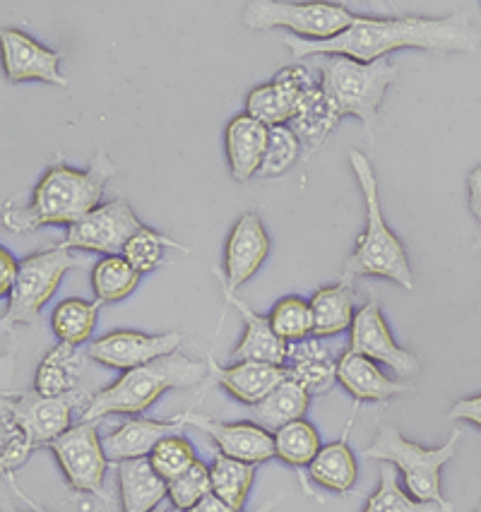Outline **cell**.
I'll return each mask as SVG.
<instances>
[{
    "label": "cell",
    "instance_id": "d4e9b609",
    "mask_svg": "<svg viewBox=\"0 0 481 512\" xmlns=\"http://www.w3.org/2000/svg\"><path fill=\"white\" fill-rule=\"evenodd\" d=\"M340 121L342 118L332 109L320 85L308 87L299 106H296L294 118L289 121V128L294 130L296 138L301 140V147H304V159H311L323 147V142L330 138V133Z\"/></svg>",
    "mask_w": 481,
    "mask_h": 512
},
{
    "label": "cell",
    "instance_id": "30bf717a",
    "mask_svg": "<svg viewBox=\"0 0 481 512\" xmlns=\"http://www.w3.org/2000/svg\"><path fill=\"white\" fill-rule=\"evenodd\" d=\"M138 214L123 198L102 202L89 212L82 222L73 224L65 234L63 246L68 250H87V253L121 255L126 243L142 229Z\"/></svg>",
    "mask_w": 481,
    "mask_h": 512
},
{
    "label": "cell",
    "instance_id": "ffe728a7",
    "mask_svg": "<svg viewBox=\"0 0 481 512\" xmlns=\"http://www.w3.org/2000/svg\"><path fill=\"white\" fill-rule=\"evenodd\" d=\"M337 383L342 385L356 402H388L393 397L412 395L414 385L402 383V380L388 378L378 368L376 361L366 359V356L354 354V351H344L337 361Z\"/></svg>",
    "mask_w": 481,
    "mask_h": 512
},
{
    "label": "cell",
    "instance_id": "4316f807",
    "mask_svg": "<svg viewBox=\"0 0 481 512\" xmlns=\"http://www.w3.org/2000/svg\"><path fill=\"white\" fill-rule=\"evenodd\" d=\"M347 431L337 443L320 448L318 457L308 464V476L313 484L328 488L332 493H349L359 479V467H356V457L352 448L347 445Z\"/></svg>",
    "mask_w": 481,
    "mask_h": 512
},
{
    "label": "cell",
    "instance_id": "5bb4252c",
    "mask_svg": "<svg viewBox=\"0 0 481 512\" xmlns=\"http://www.w3.org/2000/svg\"><path fill=\"white\" fill-rule=\"evenodd\" d=\"M318 85L311 70L304 65H287L265 85L253 87L246 97V113L255 121L265 123L267 128L289 125L294 118L296 106L308 87Z\"/></svg>",
    "mask_w": 481,
    "mask_h": 512
},
{
    "label": "cell",
    "instance_id": "d6a6232c",
    "mask_svg": "<svg viewBox=\"0 0 481 512\" xmlns=\"http://www.w3.org/2000/svg\"><path fill=\"white\" fill-rule=\"evenodd\" d=\"M272 438H275V457L292 467H308L323 448L316 426L308 424L306 419L279 428L277 433H272Z\"/></svg>",
    "mask_w": 481,
    "mask_h": 512
},
{
    "label": "cell",
    "instance_id": "4fadbf2b",
    "mask_svg": "<svg viewBox=\"0 0 481 512\" xmlns=\"http://www.w3.org/2000/svg\"><path fill=\"white\" fill-rule=\"evenodd\" d=\"M181 332H162V335H147L135 330H116L102 335L89 344V359L102 363L106 368L118 371H133L147 363L176 354L181 347Z\"/></svg>",
    "mask_w": 481,
    "mask_h": 512
},
{
    "label": "cell",
    "instance_id": "8d00e7d4",
    "mask_svg": "<svg viewBox=\"0 0 481 512\" xmlns=\"http://www.w3.org/2000/svg\"><path fill=\"white\" fill-rule=\"evenodd\" d=\"M299 159H304V147L294 130L289 125H275L267 135V150L258 176L275 178L287 174Z\"/></svg>",
    "mask_w": 481,
    "mask_h": 512
},
{
    "label": "cell",
    "instance_id": "8992f818",
    "mask_svg": "<svg viewBox=\"0 0 481 512\" xmlns=\"http://www.w3.org/2000/svg\"><path fill=\"white\" fill-rule=\"evenodd\" d=\"M457 443H460V431H455L441 448H424L419 443H409L395 426H380L373 445L364 450V457L393 464L405 479L409 498L419 500V503H436L445 512H450V503L443 498L441 472L455 457Z\"/></svg>",
    "mask_w": 481,
    "mask_h": 512
},
{
    "label": "cell",
    "instance_id": "5b68a950",
    "mask_svg": "<svg viewBox=\"0 0 481 512\" xmlns=\"http://www.w3.org/2000/svg\"><path fill=\"white\" fill-rule=\"evenodd\" d=\"M313 61L320 70V89L337 116L359 118L368 138L373 140V123L380 101L397 80V65L390 58H380L376 63H356L344 56H318Z\"/></svg>",
    "mask_w": 481,
    "mask_h": 512
},
{
    "label": "cell",
    "instance_id": "bcb514c9",
    "mask_svg": "<svg viewBox=\"0 0 481 512\" xmlns=\"http://www.w3.org/2000/svg\"><path fill=\"white\" fill-rule=\"evenodd\" d=\"M477 248H481V234H479V238H477Z\"/></svg>",
    "mask_w": 481,
    "mask_h": 512
},
{
    "label": "cell",
    "instance_id": "cb8c5ba5",
    "mask_svg": "<svg viewBox=\"0 0 481 512\" xmlns=\"http://www.w3.org/2000/svg\"><path fill=\"white\" fill-rule=\"evenodd\" d=\"M118 491L123 512H152L169 498V484L154 472L150 457L118 462Z\"/></svg>",
    "mask_w": 481,
    "mask_h": 512
},
{
    "label": "cell",
    "instance_id": "3957f363",
    "mask_svg": "<svg viewBox=\"0 0 481 512\" xmlns=\"http://www.w3.org/2000/svg\"><path fill=\"white\" fill-rule=\"evenodd\" d=\"M349 164L359 183L361 195L366 202V229L356 238L354 253L344 263L342 279L352 282L356 277H380L388 282L400 284L402 289H414V272L409 265L407 250L402 241L385 222L383 210H380V195L376 171L364 152H349Z\"/></svg>",
    "mask_w": 481,
    "mask_h": 512
},
{
    "label": "cell",
    "instance_id": "7402d4cb",
    "mask_svg": "<svg viewBox=\"0 0 481 512\" xmlns=\"http://www.w3.org/2000/svg\"><path fill=\"white\" fill-rule=\"evenodd\" d=\"M267 135H270V128L265 123L255 121L248 113L231 118L227 130H224V147H227L229 169L234 181L246 183L260 174L267 150Z\"/></svg>",
    "mask_w": 481,
    "mask_h": 512
},
{
    "label": "cell",
    "instance_id": "c3c4849f",
    "mask_svg": "<svg viewBox=\"0 0 481 512\" xmlns=\"http://www.w3.org/2000/svg\"><path fill=\"white\" fill-rule=\"evenodd\" d=\"M477 512H481V505H479V510H477Z\"/></svg>",
    "mask_w": 481,
    "mask_h": 512
},
{
    "label": "cell",
    "instance_id": "f546056e",
    "mask_svg": "<svg viewBox=\"0 0 481 512\" xmlns=\"http://www.w3.org/2000/svg\"><path fill=\"white\" fill-rule=\"evenodd\" d=\"M99 301L85 299H65L53 308L51 313V330L61 344L80 347L87 339H92L94 327H97Z\"/></svg>",
    "mask_w": 481,
    "mask_h": 512
},
{
    "label": "cell",
    "instance_id": "f1b7e54d",
    "mask_svg": "<svg viewBox=\"0 0 481 512\" xmlns=\"http://www.w3.org/2000/svg\"><path fill=\"white\" fill-rule=\"evenodd\" d=\"M77 371H80L77 347L58 342L56 347L41 359L37 373H34V392H39L41 397L75 395Z\"/></svg>",
    "mask_w": 481,
    "mask_h": 512
},
{
    "label": "cell",
    "instance_id": "8fae6325",
    "mask_svg": "<svg viewBox=\"0 0 481 512\" xmlns=\"http://www.w3.org/2000/svg\"><path fill=\"white\" fill-rule=\"evenodd\" d=\"M349 351L393 368L405 380L414 378L421 368L419 356L414 351L402 349L390 335L378 299H371L364 308L356 311L354 323L349 327Z\"/></svg>",
    "mask_w": 481,
    "mask_h": 512
},
{
    "label": "cell",
    "instance_id": "277c9868",
    "mask_svg": "<svg viewBox=\"0 0 481 512\" xmlns=\"http://www.w3.org/2000/svg\"><path fill=\"white\" fill-rule=\"evenodd\" d=\"M205 378H210L207 361L188 359L176 351V354L147 363V366L126 371L114 385L99 390L87 402L80 421L82 424H94V421L111 414L138 416L147 412L164 392L193 388V385L203 383Z\"/></svg>",
    "mask_w": 481,
    "mask_h": 512
},
{
    "label": "cell",
    "instance_id": "484cf974",
    "mask_svg": "<svg viewBox=\"0 0 481 512\" xmlns=\"http://www.w3.org/2000/svg\"><path fill=\"white\" fill-rule=\"evenodd\" d=\"M313 313V337L323 339L340 335L349 330L354 323V287L352 282L340 279L332 287L318 289L316 294L308 299Z\"/></svg>",
    "mask_w": 481,
    "mask_h": 512
},
{
    "label": "cell",
    "instance_id": "e0dca14e",
    "mask_svg": "<svg viewBox=\"0 0 481 512\" xmlns=\"http://www.w3.org/2000/svg\"><path fill=\"white\" fill-rule=\"evenodd\" d=\"M186 426L198 428L217 443L222 455L231 460L263 464L275 457V438L263 426L253 421H239V424H222V421L207 419L203 414H195L193 409H186Z\"/></svg>",
    "mask_w": 481,
    "mask_h": 512
},
{
    "label": "cell",
    "instance_id": "60d3db41",
    "mask_svg": "<svg viewBox=\"0 0 481 512\" xmlns=\"http://www.w3.org/2000/svg\"><path fill=\"white\" fill-rule=\"evenodd\" d=\"M17 275H20V260H15V255L8 248L0 250V294L8 299L10 291H13Z\"/></svg>",
    "mask_w": 481,
    "mask_h": 512
},
{
    "label": "cell",
    "instance_id": "4dcf8cb0",
    "mask_svg": "<svg viewBox=\"0 0 481 512\" xmlns=\"http://www.w3.org/2000/svg\"><path fill=\"white\" fill-rule=\"evenodd\" d=\"M212 476V493L222 500L224 505L234 510L246 508L248 491H251L255 481V464L231 460L227 455H215L210 464Z\"/></svg>",
    "mask_w": 481,
    "mask_h": 512
},
{
    "label": "cell",
    "instance_id": "7a4b0ae2",
    "mask_svg": "<svg viewBox=\"0 0 481 512\" xmlns=\"http://www.w3.org/2000/svg\"><path fill=\"white\" fill-rule=\"evenodd\" d=\"M116 174L109 154L99 150L87 171L68 164H53L41 176L27 205H3V226L13 234L41 226H73L102 205L106 181Z\"/></svg>",
    "mask_w": 481,
    "mask_h": 512
},
{
    "label": "cell",
    "instance_id": "ab89813d",
    "mask_svg": "<svg viewBox=\"0 0 481 512\" xmlns=\"http://www.w3.org/2000/svg\"><path fill=\"white\" fill-rule=\"evenodd\" d=\"M0 445H3L0 464H3V472L8 476L13 474L15 469H20L22 464L29 460V455H32L34 450V443L27 438V433L5 414H3V440H0Z\"/></svg>",
    "mask_w": 481,
    "mask_h": 512
},
{
    "label": "cell",
    "instance_id": "7c38bea8",
    "mask_svg": "<svg viewBox=\"0 0 481 512\" xmlns=\"http://www.w3.org/2000/svg\"><path fill=\"white\" fill-rule=\"evenodd\" d=\"M77 397H41L39 392H22V395L3 397V414L10 416L27 438L32 440L34 448L51 445L53 440L61 438L65 431L73 428V412Z\"/></svg>",
    "mask_w": 481,
    "mask_h": 512
},
{
    "label": "cell",
    "instance_id": "2e32d148",
    "mask_svg": "<svg viewBox=\"0 0 481 512\" xmlns=\"http://www.w3.org/2000/svg\"><path fill=\"white\" fill-rule=\"evenodd\" d=\"M270 255V236H267L263 219L255 212H246L234 224L224 248V287L236 291L241 284L251 282Z\"/></svg>",
    "mask_w": 481,
    "mask_h": 512
},
{
    "label": "cell",
    "instance_id": "f6af8a7d",
    "mask_svg": "<svg viewBox=\"0 0 481 512\" xmlns=\"http://www.w3.org/2000/svg\"><path fill=\"white\" fill-rule=\"evenodd\" d=\"M8 512H20V510H15V508H10ZM34 512H51V510H44V508H34Z\"/></svg>",
    "mask_w": 481,
    "mask_h": 512
},
{
    "label": "cell",
    "instance_id": "52a82bcc",
    "mask_svg": "<svg viewBox=\"0 0 481 512\" xmlns=\"http://www.w3.org/2000/svg\"><path fill=\"white\" fill-rule=\"evenodd\" d=\"M356 15L337 3H289V0H253L243 10V25L255 32L289 29L304 41H330L354 25Z\"/></svg>",
    "mask_w": 481,
    "mask_h": 512
},
{
    "label": "cell",
    "instance_id": "d590c367",
    "mask_svg": "<svg viewBox=\"0 0 481 512\" xmlns=\"http://www.w3.org/2000/svg\"><path fill=\"white\" fill-rule=\"evenodd\" d=\"M166 248L183 250V253H186V248H183L181 243L171 241V238L162 236L159 231L150 229V226H142L138 234L126 243L121 255L140 272V275H150V272H154L164 263Z\"/></svg>",
    "mask_w": 481,
    "mask_h": 512
},
{
    "label": "cell",
    "instance_id": "6da1fadb",
    "mask_svg": "<svg viewBox=\"0 0 481 512\" xmlns=\"http://www.w3.org/2000/svg\"><path fill=\"white\" fill-rule=\"evenodd\" d=\"M296 61L318 56H344L356 63H376L397 49H421L429 53H477L481 37L465 13L445 17H364L330 41H304L282 37Z\"/></svg>",
    "mask_w": 481,
    "mask_h": 512
},
{
    "label": "cell",
    "instance_id": "1f68e13d",
    "mask_svg": "<svg viewBox=\"0 0 481 512\" xmlns=\"http://www.w3.org/2000/svg\"><path fill=\"white\" fill-rule=\"evenodd\" d=\"M140 272L123 255H104L92 267V289L99 303L126 301L140 284Z\"/></svg>",
    "mask_w": 481,
    "mask_h": 512
},
{
    "label": "cell",
    "instance_id": "f35d334b",
    "mask_svg": "<svg viewBox=\"0 0 481 512\" xmlns=\"http://www.w3.org/2000/svg\"><path fill=\"white\" fill-rule=\"evenodd\" d=\"M207 496H212V476L210 467L200 460L195 462L186 474L169 481V500L176 508V512L193 510L195 505L203 503Z\"/></svg>",
    "mask_w": 481,
    "mask_h": 512
},
{
    "label": "cell",
    "instance_id": "44dd1931",
    "mask_svg": "<svg viewBox=\"0 0 481 512\" xmlns=\"http://www.w3.org/2000/svg\"><path fill=\"white\" fill-rule=\"evenodd\" d=\"M183 426H186V412L166 421L128 419L126 424H121L109 436H104L102 445L109 462L138 460V457H150L152 450L166 436H174Z\"/></svg>",
    "mask_w": 481,
    "mask_h": 512
},
{
    "label": "cell",
    "instance_id": "7bdbcfd3",
    "mask_svg": "<svg viewBox=\"0 0 481 512\" xmlns=\"http://www.w3.org/2000/svg\"><path fill=\"white\" fill-rule=\"evenodd\" d=\"M279 503V500L275 498V500H267V503L263 505V508H258V510H253V512H270L272 508H275V505ZM186 512H243V510H234V508H229V505H224L222 500H219L215 493H212V496H207L203 503L200 505H195L193 510H186Z\"/></svg>",
    "mask_w": 481,
    "mask_h": 512
},
{
    "label": "cell",
    "instance_id": "836d02e7",
    "mask_svg": "<svg viewBox=\"0 0 481 512\" xmlns=\"http://www.w3.org/2000/svg\"><path fill=\"white\" fill-rule=\"evenodd\" d=\"M361 512H445L436 503H419V500L409 498L407 491H402L400 481H397L393 464H380V486L368 496L364 510Z\"/></svg>",
    "mask_w": 481,
    "mask_h": 512
},
{
    "label": "cell",
    "instance_id": "ba28073f",
    "mask_svg": "<svg viewBox=\"0 0 481 512\" xmlns=\"http://www.w3.org/2000/svg\"><path fill=\"white\" fill-rule=\"evenodd\" d=\"M80 260L73 250L63 246L39 250L20 260V275L8 296V311L3 315V330L15 325H29L37 320L41 308L56 294L61 279L77 270Z\"/></svg>",
    "mask_w": 481,
    "mask_h": 512
},
{
    "label": "cell",
    "instance_id": "603a6c76",
    "mask_svg": "<svg viewBox=\"0 0 481 512\" xmlns=\"http://www.w3.org/2000/svg\"><path fill=\"white\" fill-rule=\"evenodd\" d=\"M287 378L299 383L308 395H325L337 383V361L318 337H308L299 344H289L284 363Z\"/></svg>",
    "mask_w": 481,
    "mask_h": 512
},
{
    "label": "cell",
    "instance_id": "74e56055",
    "mask_svg": "<svg viewBox=\"0 0 481 512\" xmlns=\"http://www.w3.org/2000/svg\"><path fill=\"white\" fill-rule=\"evenodd\" d=\"M150 462L154 472L169 484V481L186 474L188 469L198 462V455H195V448L190 445L188 438H183L181 433H174V436H166L162 443L152 450Z\"/></svg>",
    "mask_w": 481,
    "mask_h": 512
},
{
    "label": "cell",
    "instance_id": "d6986e66",
    "mask_svg": "<svg viewBox=\"0 0 481 512\" xmlns=\"http://www.w3.org/2000/svg\"><path fill=\"white\" fill-rule=\"evenodd\" d=\"M222 296L227 299L229 306L239 311L241 320L246 323V332H243L241 342L231 351V361H260V363H275V366H284L289 356V344L272 330L270 318L253 311L246 301L239 299L234 291L222 284Z\"/></svg>",
    "mask_w": 481,
    "mask_h": 512
},
{
    "label": "cell",
    "instance_id": "ac0fdd59",
    "mask_svg": "<svg viewBox=\"0 0 481 512\" xmlns=\"http://www.w3.org/2000/svg\"><path fill=\"white\" fill-rule=\"evenodd\" d=\"M205 361L210 368V378H215L236 402L246 407L263 402L272 390L287 380L284 366H275V363L239 361L234 366H219L212 354H205Z\"/></svg>",
    "mask_w": 481,
    "mask_h": 512
},
{
    "label": "cell",
    "instance_id": "7dc6e473",
    "mask_svg": "<svg viewBox=\"0 0 481 512\" xmlns=\"http://www.w3.org/2000/svg\"><path fill=\"white\" fill-rule=\"evenodd\" d=\"M152 512H164V510H159V508H157V510H152Z\"/></svg>",
    "mask_w": 481,
    "mask_h": 512
},
{
    "label": "cell",
    "instance_id": "9a60e30c",
    "mask_svg": "<svg viewBox=\"0 0 481 512\" xmlns=\"http://www.w3.org/2000/svg\"><path fill=\"white\" fill-rule=\"evenodd\" d=\"M3 70L10 82H46V85L68 87L61 75L63 53L39 44L20 29H3Z\"/></svg>",
    "mask_w": 481,
    "mask_h": 512
},
{
    "label": "cell",
    "instance_id": "e575fe53",
    "mask_svg": "<svg viewBox=\"0 0 481 512\" xmlns=\"http://www.w3.org/2000/svg\"><path fill=\"white\" fill-rule=\"evenodd\" d=\"M272 330L287 344H299L313 337V313L311 303L301 296H284L272 306L270 315Z\"/></svg>",
    "mask_w": 481,
    "mask_h": 512
},
{
    "label": "cell",
    "instance_id": "9c48e42d",
    "mask_svg": "<svg viewBox=\"0 0 481 512\" xmlns=\"http://www.w3.org/2000/svg\"><path fill=\"white\" fill-rule=\"evenodd\" d=\"M49 448L61 464V472L70 488L102 500L106 498L104 476L106 467H109V457L104 452L97 421L94 424H82L80 421L70 431H65L61 438L53 440Z\"/></svg>",
    "mask_w": 481,
    "mask_h": 512
},
{
    "label": "cell",
    "instance_id": "b9f144b4",
    "mask_svg": "<svg viewBox=\"0 0 481 512\" xmlns=\"http://www.w3.org/2000/svg\"><path fill=\"white\" fill-rule=\"evenodd\" d=\"M450 419L453 421H467V424L481 428V395L465 397L450 409Z\"/></svg>",
    "mask_w": 481,
    "mask_h": 512
},
{
    "label": "cell",
    "instance_id": "ee69618b",
    "mask_svg": "<svg viewBox=\"0 0 481 512\" xmlns=\"http://www.w3.org/2000/svg\"><path fill=\"white\" fill-rule=\"evenodd\" d=\"M467 193H469V210H472L477 222L481 224V166L467 176Z\"/></svg>",
    "mask_w": 481,
    "mask_h": 512
},
{
    "label": "cell",
    "instance_id": "83f0119b",
    "mask_svg": "<svg viewBox=\"0 0 481 512\" xmlns=\"http://www.w3.org/2000/svg\"><path fill=\"white\" fill-rule=\"evenodd\" d=\"M308 404H311V395L299 383H294L292 378H287L263 402L251 407V419L253 424L263 426L265 431L277 433L279 428L304 419Z\"/></svg>",
    "mask_w": 481,
    "mask_h": 512
}]
</instances>
